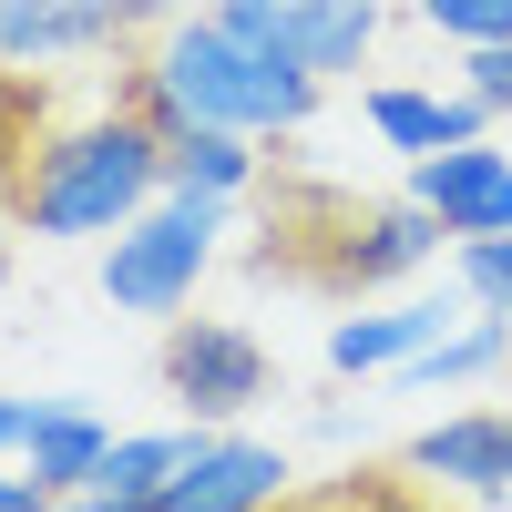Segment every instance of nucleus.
Returning a JSON list of instances; mask_svg holds the SVG:
<instances>
[{
  "label": "nucleus",
  "instance_id": "obj_1",
  "mask_svg": "<svg viewBox=\"0 0 512 512\" xmlns=\"http://www.w3.org/2000/svg\"><path fill=\"white\" fill-rule=\"evenodd\" d=\"M113 72H123V113H144L154 134H164V123H226V134H256V144L308 134V113L328 93L297 52H246V41H226L216 11L164 21L154 52L113 62Z\"/></svg>",
  "mask_w": 512,
  "mask_h": 512
},
{
  "label": "nucleus",
  "instance_id": "obj_2",
  "mask_svg": "<svg viewBox=\"0 0 512 512\" xmlns=\"http://www.w3.org/2000/svg\"><path fill=\"white\" fill-rule=\"evenodd\" d=\"M154 195H164V134L123 103L21 144L11 164V216L31 236H123Z\"/></svg>",
  "mask_w": 512,
  "mask_h": 512
},
{
  "label": "nucleus",
  "instance_id": "obj_3",
  "mask_svg": "<svg viewBox=\"0 0 512 512\" xmlns=\"http://www.w3.org/2000/svg\"><path fill=\"white\" fill-rule=\"evenodd\" d=\"M216 236H226V205L154 195L123 236H103V297H113L123 318H175V308H195V277L216 267Z\"/></svg>",
  "mask_w": 512,
  "mask_h": 512
},
{
  "label": "nucleus",
  "instance_id": "obj_4",
  "mask_svg": "<svg viewBox=\"0 0 512 512\" xmlns=\"http://www.w3.org/2000/svg\"><path fill=\"white\" fill-rule=\"evenodd\" d=\"M267 379H277L267 349H256L236 318H175V328H164V390L185 400L195 431H226L236 410H256Z\"/></svg>",
  "mask_w": 512,
  "mask_h": 512
},
{
  "label": "nucleus",
  "instance_id": "obj_5",
  "mask_svg": "<svg viewBox=\"0 0 512 512\" xmlns=\"http://www.w3.org/2000/svg\"><path fill=\"white\" fill-rule=\"evenodd\" d=\"M441 236H451V226H441L420 195H400V205H359V216L328 236L318 277H328V287H400V277H420V267L441 256Z\"/></svg>",
  "mask_w": 512,
  "mask_h": 512
},
{
  "label": "nucleus",
  "instance_id": "obj_6",
  "mask_svg": "<svg viewBox=\"0 0 512 512\" xmlns=\"http://www.w3.org/2000/svg\"><path fill=\"white\" fill-rule=\"evenodd\" d=\"M287 492V451L277 441H246V431H195L185 472L164 482L154 512H277Z\"/></svg>",
  "mask_w": 512,
  "mask_h": 512
},
{
  "label": "nucleus",
  "instance_id": "obj_7",
  "mask_svg": "<svg viewBox=\"0 0 512 512\" xmlns=\"http://www.w3.org/2000/svg\"><path fill=\"white\" fill-rule=\"evenodd\" d=\"M410 195L461 236H512V154L482 134V144H451V154H410Z\"/></svg>",
  "mask_w": 512,
  "mask_h": 512
},
{
  "label": "nucleus",
  "instance_id": "obj_8",
  "mask_svg": "<svg viewBox=\"0 0 512 512\" xmlns=\"http://www.w3.org/2000/svg\"><path fill=\"white\" fill-rule=\"evenodd\" d=\"M410 482H431L451 502H512V472H502V410H451L431 420L410 451H400Z\"/></svg>",
  "mask_w": 512,
  "mask_h": 512
},
{
  "label": "nucleus",
  "instance_id": "obj_9",
  "mask_svg": "<svg viewBox=\"0 0 512 512\" xmlns=\"http://www.w3.org/2000/svg\"><path fill=\"white\" fill-rule=\"evenodd\" d=\"M123 41V0H0V62H82Z\"/></svg>",
  "mask_w": 512,
  "mask_h": 512
},
{
  "label": "nucleus",
  "instance_id": "obj_10",
  "mask_svg": "<svg viewBox=\"0 0 512 512\" xmlns=\"http://www.w3.org/2000/svg\"><path fill=\"white\" fill-rule=\"evenodd\" d=\"M256 175H267V144H256V134H226V123H164V195L236 205Z\"/></svg>",
  "mask_w": 512,
  "mask_h": 512
},
{
  "label": "nucleus",
  "instance_id": "obj_11",
  "mask_svg": "<svg viewBox=\"0 0 512 512\" xmlns=\"http://www.w3.org/2000/svg\"><path fill=\"white\" fill-rule=\"evenodd\" d=\"M369 134L390 154H451V144H482L492 113L472 93H420V82H379L369 93Z\"/></svg>",
  "mask_w": 512,
  "mask_h": 512
},
{
  "label": "nucleus",
  "instance_id": "obj_12",
  "mask_svg": "<svg viewBox=\"0 0 512 512\" xmlns=\"http://www.w3.org/2000/svg\"><path fill=\"white\" fill-rule=\"evenodd\" d=\"M441 328H451V308H441V297H400V308L338 318V328H328V369H338V379H379V369L420 359V349H431Z\"/></svg>",
  "mask_w": 512,
  "mask_h": 512
},
{
  "label": "nucleus",
  "instance_id": "obj_13",
  "mask_svg": "<svg viewBox=\"0 0 512 512\" xmlns=\"http://www.w3.org/2000/svg\"><path fill=\"white\" fill-rule=\"evenodd\" d=\"M103 451H113L103 410H82V400H31V441H21V472H31L41 492H82V482L103 472Z\"/></svg>",
  "mask_w": 512,
  "mask_h": 512
},
{
  "label": "nucleus",
  "instance_id": "obj_14",
  "mask_svg": "<svg viewBox=\"0 0 512 512\" xmlns=\"http://www.w3.org/2000/svg\"><path fill=\"white\" fill-rule=\"evenodd\" d=\"M287 52L308 62L318 82L359 72L379 52V0H287Z\"/></svg>",
  "mask_w": 512,
  "mask_h": 512
},
{
  "label": "nucleus",
  "instance_id": "obj_15",
  "mask_svg": "<svg viewBox=\"0 0 512 512\" xmlns=\"http://www.w3.org/2000/svg\"><path fill=\"white\" fill-rule=\"evenodd\" d=\"M512 359V318H492V308H472L461 328H441L420 359H400L390 379H410V390H472V379H492Z\"/></svg>",
  "mask_w": 512,
  "mask_h": 512
},
{
  "label": "nucleus",
  "instance_id": "obj_16",
  "mask_svg": "<svg viewBox=\"0 0 512 512\" xmlns=\"http://www.w3.org/2000/svg\"><path fill=\"white\" fill-rule=\"evenodd\" d=\"M185 451H195V431H113V451H103V472L82 482V492H113V502H164V482L185 472Z\"/></svg>",
  "mask_w": 512,
  "mask_h": 512
},
{
  "label": "nucleus",
  "instance_id": "obj_17",
  "mask_svg": "<svg viewBox=\"0 0 512 512\" xmlns=\"http://www.w3.org/2000/svg\"><path fill=\"white\" fill-rule=\"evenodd\" d=\"M451 267H461V297H472V308L512 318V236H461Z\"/></svg>",
  "mask_w": 512,
  "mask_h": 512
},
{
  "label": "nucleus",
  "instance_id": "obj_18",
  "mask_svg": "<svg viewBox=\"0 0 512 512\" xmlns=\"http://www.w3.org/2000/svg\"><path fill=\"white\" fill-rule=\"evenodd\" d=\"M420 21L461 52H482V41H512V0H420Z\"/></svg>",
  "mask_w": 512,
  "mask_h": 512
},
{
  "label": "nucleus",
  "instance_id": "obj_19",
  "mask_svg": "<svg viewBox=\"0 0 512 512\" xmlns=\"http://www.w3.org/2000/svg\"><path fill=\"white\" fill-rule=\"evenodd\" d=\"M216 31L246 52H287V0H216Z\"/></svg>",
  "mask_w": 512,
  "mask_h": 512
},
{
  "label": "nucleus",
  "instance_id": "obj_20",
  "mask_svg": "<svg viewBox=\"0 0 512 512\" xmlns=\"http://www.w3.org/2000/svg\"><path fill=\"white\" fill-rule=\"evenodd\" d=\"M461 93L482 113H512V41H482V52H461Z\"/></svg>",
  "mask_w": 512,
  "mask_h": 512
},
{
  "label": "nucleus",
  "instance_id": "obj_21",
  "mask_svg": "<svg viewBox=\"0 0 512 512\" xmlns=\"http://www.w3.org/2000/svg\"><path fill=\"white\" fill-rule=\"evenodd\" d=\"M52 502H62V492H41L31 472H0V512H52Z\"/></svg>",
  "mask_w": 512,
  "mask_h": 512
},
{
  "label": "nucleus",
  "instance_id": "obj_22",
  "mask_svg": "<svg viewBox=\"0 0 512 512\" xmlns=\"http://www.w3.org/2000/svg\"><path fill=\"white\" fill-rule=\"evenodd\" d=\"M164 21H185V0H123V31H164Z\"/></svg>",
  "mask_w": 512,
  "mask_h": 512
},
{
  "label": "nucleus",
  "instance_id": "obj_23",
  "mask_svg": "<svg viewBox=\"0 0 512 512\" xmlns=\"http://www.w3.org/2000/svg\"><path fill=\"white\" fill-rule=\"evenodd\" d=\"M21 441H31V400H11V390H0V461H11Z\"/></svg>",
  "mask_w": 512,
  "mask_h": 512
},
{
  "label": "nucleus",
  "instance_id": "obj_24",
  "mask_svg": "<svg viewBox=\"0 0 512 512\" xmlns=\"http://www.w3.org/2000/svg\"><path fill=\"white\" fill-rule=\"evenodd\" d=\"M369 512H441V492H369Z\"/></svg>",
  "mask_w": 512,
  "mask_h": 512
},
{
  "label": "nucleus",
  "instance_id": "obj_25",
  "mask_svg": "<svg viewBox=\"0 0 512 512\" xmlns=\"http://www.w3.org/2000/svg\"><path fill=\"white\" fill-rule=\"evenodd\" d=\"M52 512H144V502H113V492H62Z\"/></svg>",
  "mask_w": 512,
  "mask_h": 512
},
{
  "label": "nucleus",
  "instance_id": "obj_26",
  "mask_svg": "<svg viewBox=\"0 0 512 512\" xmlns=\"http://www.w3.org/2000/svg\"><path fill=\"white\" fill-rule=\"evenodd\" d=\"M502 472H512V410H502Z\"/></svg>",
  "mask_w": 512,
  "mask_h": 512
},
{
  "label": "nucleus",
  "instance_id": "obj_27",
  "mask_svg": "<svg viewBox=\"0 0 512 512\" xmlns=\"http://www.w3.org/2000/svg\"><path fill=\"white\" fill-rule=\"evenodd\" d=\"M0 287H11V256H0Z\"/></svg>",
  "mask_w": 512,
  "mask_h": 512
}]
</instances>
